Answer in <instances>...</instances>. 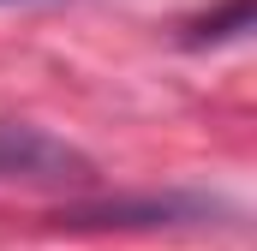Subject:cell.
<instances>
[{"mask_svg": "<svg viewBox=\"0 0 257 251\" xmlns=\"http://www.w3.org/2000/svg\"><path fill=\"white\" fill-rule=\"evenodd\" d=\"M0 186H30V191H84L96 186V162L66 144L60 132L30 120H0Z\"/></svg>", "mask_w": 257, "mask_h": 251, "instance_id": "obj_1", "label": "cell"}, {"mask_svg": "<svg viewBox=\"0 0 257 251\" xmlns=\"http://www.w3.org/2000/svg\"><path fill=\"white\" fill-rule=\"evenodd\" d=\"M245 18H251V0H227V12H215V18H197V24H186V42H192V48H203V42H221V36L245 30Z\"/></svg>", "mask_w": 257, "mask_h": 251, "instance_id": "obj_2", "label": "cell"}, {"mask_svg": "<svg viewBox=\"0 0 257 251\" xmlns=\"http://www.w3.org/2000/svg\"><path fill=\"white\" fill-rule=\"evenodd\" d=\"M0 6H12V0H0Z\"/></svg>", "mask_w": 257, "mask_h": 251, "instance_id": "obj_3", "label": "cell"}]
</instances>
